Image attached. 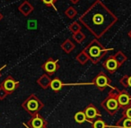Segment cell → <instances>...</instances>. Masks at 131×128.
<instances>
[{"label":"cell","mask_w":131,"mask_h":128,"mask_svg":"<svg viewBox=\"0 0 131 128\" xmlns=\"http://www.w3.org/2000/svg\"><path fill=\"white\" fill-rule=\"evenodd\" d=\"M114 127L116 128H131V119L127 117H122L118 122L115 124Z\"/></svg>","instance_id":"cell-16"},{"label":"cell","mask_w":131,"mask_h":128,"mask_svg":"<svg viewBox=\"0 0 131 128\" xmlns=\"http://www.w3.org/2000/svg\"><path fill=\"white\" fill-rule=\"evenodd\" d=\"M102 66L110 73V74H113L118 68H119V65H118V62L116 61L114 56H111L110 57H108L105 61L102 63Z\"/></svg>","instance_id":"cell-11"},{"label":"cell","mask_w":131,"mask_h":128,"mask_svg":"<svg viewBox=\"0 0 131 128\" xmlns=\"http://www.w3.org/2000/svg\"><path fill=\"white\" fill-rule=\"evenodd\" d=\"M44 128H47V126H46V127H44Z\"/></svg>","instance_id":"cell-31"},{"label":"cell","mask_w":131,"mask_h":128,"mask_svg":"<svg viewBox=\"0 0 131 128\" xmlns=\"http://www.w3.org/2000/svg\"><path fill=\"white\" fill-rule=\"evenodd\" d=\"M19 84H20L19 82L15 81V80L14 79V77H12L11 75H9L2 82L0 87L4 89V90L6 91V93L9 95V94L13 93V92L18 88Z\"/></svg>","instance_id":"cell-7"},{"label":"cell","mask_w":131,"mask_h":128,"mask_svg":"<svg viewBox=\"0 0 131 128\" xmlns=\"http://www.w3.org/2000/svg\"><path fill=\"white\" fill-rule=\"evenodd\" d=\"M127 35H128V37H129V38L131 39V30H130V31H128V33H127Z\"/></svg>","instance_id":"cell-29"},{"label":"cell","mask_w":131,"mask_h":128,"mask_svg":"<svg viewBox=\"0 0 131 128\" xmlns=\"http://www.w3.org/2000/svg\"><path fill=\"white\" fill-rule=\"evenodd\" d=\"M75 59H77V61L78 62L79 64H81L82 65H85V64L90 60L89 59V56H88V55L86 54L85 52H84V49H83L81 52H79V54L77 56Z\"/></svg>","instance_id":"cell-17"},{"label":"cell","mask_w":131,"mask_h":128,"mask_svg":"<svg viewBox=\"0 0 131 128\" xmlns=\"http://www.w3.org/2000/svg\"><path fill=\"white\" fill-rule=\"evenodd\" d=\"M119 83L124 88H127V87L131 88V75H124L119 80Z\"/></svg>","instance_id":"cell-22"},{"label":"cell","mask_w":131,"mask_h":128,"mask_svg":"<svg viewBox=\"0 0 131 128\" xmlns=\"http://www.w3.org/2000/svg\"><path fill=\"white\" fill-rule=\"evenodd\" d=\"M72 39L75 40V43L81 44L82 42L84 41V40L86 39V36L82 31H78V32L74 33L73 36H72Z\"/></svg>","instance_id":"cell-19"},{"label":"cell","mask_w":131,"mask_h":128,"mask_svg":"<svg viewBox=\"0 0 131 128\" xmlns=\"http://www.w3.org/2000/svg\"><path fill=\"white\" fill-rule=\"evenodd\" d=\"M50 82H51L50 77H49V75L47 74H42V75L37 80V83L39 84V86L43 89V90H47L48 88H49Z\"/></svg>","instance_id":"cell-14"},{"label":"cell","mask_w":131,"mask_h":128,"mask_svg":"<svg viewBox=\"0 0 131 128\" xmlns=\"http://www.w3.org/2000/svg\"><path fill=\"white\" fill-rule=\"evenodd\" d=\"M92 124H93V128H106L107 127V124H106L105 121L101 118V117H98V118L95 119Z\"/></svg>","instance_id":"cell-21"},{"label":"cell","mask_w":131,"mask_h":128,"mask_svg":"<svg viewBox=\"0 0 131 128\" xmlns=\"http://www.w3.org/2000/svg\"><path fill=\"white\" fill-rule=\"evenodd\" d=\"M122 117H127V118L131 119V104L129 105V106H127V108H123Z\"/></svg>","instance_id":"cell-26"},{"label":"cell","mask_w":131,"mask_h":128,"mask_svg":"<svg viewBox=\"0 0 131 128\" xmlns=\"http://www.w3.org/2000/svg\"><path fill=\"white\" fill-rule=\"evenodd\" d=\"M117 99H118L119 108H121L122 109L127 108V106L131 104V95L126 90H119V93L117 97Z\"/></svg>","instance_id":"cell-10"},{"label":"cell","mask_w":131,"mask_h":128,"mask_svg":"<svg viewBox=\"0 0 131 128\" xmlns=\"http://www.w3.org/2000/svg\"><path fill=\"white\" fill-rule=\"evenodd\" d=\"M84 115H85V117H86L87 122L91 123V124H93V122L96 118L102 117L101 112L99 111V109L93 104V103L88 105V106L84 108Z\"/></svg>","instance_id":"cell-9"},{"label":"cell","mask_w":131,"mask_h":128,"mask_svg":"<svg viewBox=\"0 0 131 128\" xmlns=\"http://www.w3.org/2000/svg\"><path fill=\"white\" fill-rule=\"evenodd\" d=\"M43 103L35 94H31L22 103V108L31 115L39 113L43 108Z\"/></svg>","instance_id":"cell-4"},{"label":"cell","mask_w":131,"mask_h":128,"mask_svg":"<svg viewBox=\"0 0 131 128\" xmlns=\"http://www.w3.org/2000/svg\"><path fill=\"white\" fill-rule=\"evenodd\" d=\"M41 2L48 7H54L57 11V8L55 7V4L58 2V0H41Z\"/></svg>","instance_id":"cell-25"},{"label":"cell","mask_w":131,"mask_h":128,"mask_svg":"<svg viewBox=\"0 0 131 128\" xmlns=\"http://www.w3.org/2000/svg\"><path fill=\"white\" fill-rule=\"evenodd\" d=\"M19 10H20V12L24 16H27V15H29L33 11V6H31L28 1H24V2L19 6Z\"/></svg>","instance_id":"cell-15"},{"label":"cell","mask_w":131,"mask_h":128,"mask_svg":"<svg viewBox=\"0 0 131 128\" xmlns=\"http://www.w3.org/2000/svg\"><path fill=\"white\" fill-rule=\"evenodd\" d=\"M113 49L105 48L97 39L93 40L84 49V52L88 55L89 59L93 65H97L104 56L107 54L109 50H112Z\"/></svg>","instance_id":"cell-2"},{"label":"cell","mask_w":131,"mask_h":128,"mask_svg":"<svg viewBox=\"0 0 131 128\" xmlns=\"http://www.w3.org/2000/svg\"><path fill=\"white\" fill-rule=\"evenodd\" d=\"M113 56H114L115 59H116V61L118 62L119 66H121V65L127 60V56L120 50H118V52H116V54L113 55Z\"/></svg>","instance_id":"cell-18"},{"label":"cell","mask_w":131,"mask_h":128,"mask_svg":"<svg viewBox=\"0 0 131 128\" xmlns=\"http://www.w3.org/2000/svg\"><path fill=\"white\" fill-rule=\"evenodd\" d=\"M69 1L74 5H77V4H78V3L80 2V0H69Z\"/></svg>","instance_id":"cell-28"},{"label":"cell","mask_w":131,"mask_h":128,"mask_svg":"<svg viewBox=\"0 0 131 128\" xmlns=\"http://www.w3.org/2000/svg\"><path fill=\"white\" fill-rule=\"evenodd\" d=\"M48 124V122L39 113L31 115V118L24 125L27 128H44Z\"/></svg>","instance_id":"cell-6"},{"label":"cell","mask_w":131,"mask_h":128,"mask_svg":"<svg viewBox=\"0 0 131 128\" xmlns=\"http://www.w3.org/2000/svg\"><path fill=\"white\" fill-rule=\"evenodd\" d=\"M7 95H8V94L6 93V90H5L3 88H1V87H0V100H3V99H4Z\"/></svg>","instance_id":"cell-27"},{"label":"cell","mask_w":131,"mask_h":128,"mask_svg":"<svg viewBox=\"0 0 131 128\" xmlns=\"http://www.w3.org/2000/svg\"><path fill=\"white\" fill-rule=\"evenodd\" d=\"M59 65H58V60H55L52 57H49L46 60V62L41 65V68L49 76L53 75L59 69Z\"/></svg>","instance_id":"cell-8"},{"label":"cell","mask_w":131,"mask_h":128,"mask_svg":"<svg viewBox=\"0 0 131 128\" xmlns=\"http://www.w3.org/2000/svg\"><path fill=\"white\" fill-rule=\"evenodd\" d=\"M118 21V17L101 0H96L79 17V22L97 40L107 33Z\"/></svg>","instance_id":"cell-1"},{"label":"cell","mask_w":131,"mask_h":128,"mask_svg":"<svg viewBox=\"0 0 131 128\" xmlns=\"http://www.w3.org/2000/svg\"><path fill=\"white\" fill-rule=\"evenodd\" d=\"M5 66H6V65H5ZM5 66H3V67H2V68H1V69H0V71H1V70H2V69H3V68H4V67H5Z\"/></svg>","instance_id":"cell-30"},{"label":"cell","mask_w":131,"mask_h":128,"mask_svg":"<svg viewBox=\"0 0 131 128\" xmlns=\"http://www.w3.org/2000/svg\"><path fill=\"white\" fill-rule=\"evenodd\" d=\"M119 90L116 87H111L108 96L101 102V106L108 112L111 115H114L119 109V105L118 103V97Z\"/></svg>","instance_id":"cell-3"},{"label":"cell","mask_w":131,"mask_h":128,"mask_svg":"<svg viewBox=\"0 0 131 128\" xmlns=\"http://www.w3.org/2000/svg\"><path fill=\"white\" fill-rule=\"evenodd\" d=\"M61 49L66 53V54H70L73 50L75 49V42L72 41L70 39H67L63 43L60 45Z\"/></svg>","instance_id":"cell-13"},{"label":"cell","mask_w":131,"mask_h":128,"mask_svg":"<svg viewBox=\"0 0 131 128\" xmlns=\"http://www.w3.org/2000/svg\"><path fill=\"white\" fill-rule=\"evenodd\" d=\"M68 29H69V31L74 34V33L80 31L81 29H82V27H81L80 24H79L78 22H72L69 26H68Z\"/></svg>","instance_id":"cell-24"},{"label":"cell","mask_w":131,"mask_h":128,"mask_svg":"<svg viewBox=\"0 0 131 128\" xmlns=\"http://www.w3.org/2000/svg\"><path fill=\"white\" fill-rule=\"evenodd\" d=\"M111 79H110L109 76L104 72H100L93 79L92 84L94 85L96 88H98L101 91H103L107 87H111Z\"/></svg>","instance_id":"cell-5"},{"label":"cell","mask_w":131,"mask_h":128,"mask_svg":"<svg viewBox=\"0 0 131 128\" xmlns=\"http://www.w3.org/2000/svg\"><path fill=\"white\" fill-rule=\"evenodd\" d=\"M74 119H75V121L77 124H83L85 121H87L84 111H78L77 113H75V115H74Z\"/></svg>","instance_id":"cell-20"},{"label":"cell","mask_w":131,"mask_h":128,"mask_svg":"<svg viewBox=\"0 0 131 128\" xmlns=\"http://www.w3.org/2000/svg\"><path fill=\"white\" fill-rule=\"evenodd\" d=\"M65 15L68 19H73L77 16V11L75 9V7H73V6H69V7L65 11Z\"/></svg>","instance_id":"cell-23"},{"label":"cell","mask_w":131,"mask_h":128,"mask_svg":"<svg viewBox=\"0 0 131 128\" xmlns=\"http://www.w3.org/2000/svg\"><path fill=\"white\" fill-rule=\"evenodd\" d=\"M66 86L65 83H63V82L59 79L58 77H55L54 79H51L50 85H49V88L55 92H58Z\"/></svg>","instance_id":"cell-12"}]
</instances>
